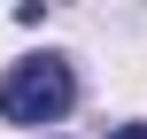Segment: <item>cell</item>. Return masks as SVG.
<instances>
[{
	"mask_svg": "<svg viewBox=\"0 0 147 139\" xmlns=\"http://www.w3.org/2000/svg\"><path fill=\"white\" fill-rule=\"evenodd\" d=\"M70 101H78V77L54 54H31L0 77V116L8 124H54V116H70Z\"/></svg>",
	"mask_w": 147,
	"mask_h": 139,
	"instance_id": "cell-1",
	"label": "cell"
},
{
	"mask_svg": "<svg viewBox=\"0 0 147 139\" xmlns=\"http://www.w3.org/2000/svg\"><path fill=\"white\" fill-rule=\"evenodd\" d=\"M109 139H147V124H116V132H109Z\"/></svg>",
	"mask_w": 147,
	"mask_h": 139,
	"instance_id": "cell-2",
	"label": "cell"
}]
</instances>
